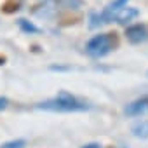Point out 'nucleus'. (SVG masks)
I'll return each mask as SVG.
<instances>
[{
  "label": "nucleus",
  "instance_id": "f03ea898",
  "mask_svg": "<svg viewBox=\"0 0 148 148\" xmlns=\"http://www.w3.org/2000/svg\"><path fill=\"white\" fill-rule=\"evenodd\" d=\"M119 47L117 33H98L86 44V52L92 59H101Z\"/></svg>",
  "mask_w": 148,
  "mask_h": 148
},
{
  "label": "nucleus",
  "instance_id": "1a4fd4ad",
  "mask_svg": "<svg viewBox=\"0 0 148 148\" xmlns=\"http://www.w3.org/2000/svg\"><path fill=\"white\" fill-rule=\"evenodd\" d=\"M0 148H26V141L25 139H12V141L4 143Z\"/></svg>",
  "mask_w": 148,
  "mask_h": 148
},
{
  "label": "nucleus",
  "instance_id": "0eeeda50",
  "mask_svg": "<svg viewBox=\"0 0 148 148\" xmlns=\"http://www.w3.org/2000/svg\"><path fill=\"white\" fill-rule=\"evenodd\" d=\"M16 23H18L19 30H21L23 33H26V35H37V33H42V30H40L37 25H33L32 21H28V19H25V18H19Z\"/></svg>",
  "mask_w": 148,
  "mask_h": 148
},
{
  "label": "nucleus",
  "instance_id": "39448f33",
  "mask_svg": "<svg viewBox=\"0 0 148 148\" xmlns=\"http://www.w3.org/2000/svg\"><path fill=\"white\" fill-rule=\"evenodd\" d=\"M127 2H129V0H113V2H110L101 12H98L99 21H101V26H103V25H110V23H113V16H115L117 11H120L124 5H127Z\"/></svg>",
  "mask_w": 148,
  "mask_h": 148
},
{
  "label": "nucleus",
  "instance_id": "f8f14e48",
  "mask_svg": "<svg viewBox=\"0 0 148 148\" xmlns=\"http://www.w3.org/2000/svg\"><path fill=\"white\" fill-rule=\"evenodd\" d=\"M82 148H103L99 143H87V145H84Z\"/></svg>",
  "mask_w": 148,
  "mask_h": 148
},
{
  "label": "nucleus",
  "instance_id": "6e6552de",
  "mask_svg": "<svg viewBox=\"0 0 148 148\" xmlns=\"http://www.w3.org/2000/svg\"><path fill=\"white\" fill-rule=\"evenodd\" d=\"M131 132H132V136L138 138V139H148V120L136 122V124L131 127Z\"/></svg>",
  "mask_w": 148,
  "mask_h": 148
},
{
  "label": "nucleus",
  "instance_id": "9b49d317",
  "mask_svg": "<svg viewBox=\"0 0 148 148\" xmlns=\"http://www.w3.org/2000/svg\"><path fill=\"white\" fill-rule=\"evenodd\" d=\"M51 70H52V71H68V70H71V68H70V66H59V64L56 66V64H52Z\"/></svg>",
  "mask_w": 148,
  "mask_h": 148
},
{
  "label": "nucleus",
  "instance_id": "f257e3e1",
  "mask_svg": "<svg viewBox=\"0 0 148 148\" xmlns=\"http://www.w3.org/2000/svg\"><path fill=\"white\" fill-rule=\"evenodd\" d=\"M37 108L54 113H79V112H89L92 105H89L86 99H80L68 91H59L54 98L38 103Z\"/></svg>",
  "mask_w": 148,
  "mask_h": 148
},
{
  "label": "nucleus",
  "instance_id": "423d86ee",
  "mask_svg": "<svg viewBox=\"0 0 148 148\" xmlns=\"http://www.w3.org/2000/svg\"><path fill=\"white\" fill-rule=\"evenodd\" d=\"M138 16H139V11H138V9L124 5L120 11H117V14L113 16V21L119 23V25H129V23L134 21Z\"/></svg>",
  "mask_w": 148,
  "mask_h": 148
},
{
  "label": "nucleus",
  "instance_id": "20e7f679",
  "mask_svg": "<svg viewBox=\"0 0 148 148\" xmlns=\"http://www.w3.org/2000/svg\"><path fill=\"white\" fill-rule=\"evenodd\" d=\"M124 115L125 117H143L148 115V96H141L131 103H127V106L124 108Z\"/></svg>",
  "mask_w": 148,
  "mask_h": 148
},
{
  "label": "nucleus",
  "instance_id": "9d476101",
  "mask_svg": "<svg viewBox=\"0 0 148 148\" xmlns=\"http://www.w3.org/2000/svg\"><path fill=\"white\" fill-rule=\"evenodd\" d=\"M7 106H9V99H7L5 96H0V112L5 110Z\"/></svg>",
  "mask_w": 148,
  "mask_h": 148
},
{
  "label": "nucleus",
  "instance_id": "7ed1b4c3",
  "mask_svg": "<svg viewBox=\"0 0 148 148\" xmlns=\"http://www.w3.org/2000/svg\"><path fill=\"white\" fill-rule=\"evenodd\" d=\"M125 38L132 45L148 42V26L143 25V23H136V25L127 26L125 28Z\"/></svg>",
  "mask_w": 148,
  "mask_h": 148
}]
</instances>
